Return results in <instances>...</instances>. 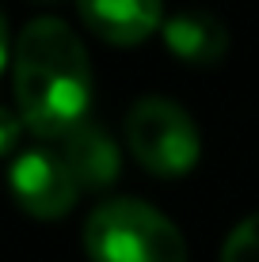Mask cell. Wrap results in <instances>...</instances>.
I'll return each mask as SVG.
<instances>
[{
  "instance_id": "7",
  "label": "cell",
  "mask_w": 259,
  "mask_h": 262,
  "mask_svg": "<svg viewBox=\"0 0 259 262\" xmlns=\"http://www.w3.org/2000/svg\"><path fill=\"white\" fill-rule=\"evenodd\" d=\"M57 152L69 164V171L76 175V183L88 186V190H103V186H111L118 179V167H122L118 148L107 137V129H99L92 122H84L65 141H57Z\"/></svg>"
},
{
  "instance_id": "10",
  "label": "cell",
  "mask_w": 259,
  "mask_h": 262,
  "mask_svg": "<svg viewBox=\"0 0 259 262\" xmlns=\"http://www.w3.org/2000/svg\"><path fill=\"white\" fill-rule=\"evenodd\" d=\"M8 23H4V12H0V72H4V65H8Z\"/></svg>"
},
{
  "instance_id": "3",
  "label": "cell",
  "mask_w": 259,
  "mask_h": 262,
  "mask_svg": "<svg viewBox=\"0 0 259 262\" xmlns=\"http://www.w3.org/2000/svg\"><path fill=\"white\" fill-rule=\"evenodd\" d=\"M126 144L141 167L160 179L187 175L202 156L198 125L180 103L164 95H141L126 114Z\"/></svg>"
},
{
  "instance_id": "1",
  "label": "cell",
  "mask_w": 259,
  "mask_h": 262,
  "mask_svg": "<svg viewBox=\"0 0 259 262\" xmlns=\"http://www.w3.org/2000/svg\"><path fill=\"white\" fill-rule=\"evenodd\" d=\"M12 80L19 118L34 137L57 144L88 122L92 61L69 23L61 19L27 23L15 38Z\"/></svg>"
},
{
  "instance_id": "4",
  "label": "cell",
  "mask_w": 259,
  "mask_h": 262,
  "mask_svg": "<svg viewBox=\"0 0 259 262\" xmlns=\"http://www.w3.org/2000/svg\"><path fill=\"white\" fill-rule=\"evenodd\" d=\"M8 186H12V198L19 202V209H27L31 216H42V221L65 216L80 194L76 175L69 171L57 148L19 152L15 164L8 167Z\"/></svg>"
},
{
  "instance_id": "6",
  "label": "cell",
  "mask_w": 259,
  "mask_h": 262,
  "mask_svg": "<svg viewBox=\"0 0 259 262\" xmlns=\"http://www.w3.org/2000/svg\"><path fill=\"white\" fill-rule=\"evenodd\" d=\"M164 46L187 65H217L229 53V31L213 12H175L164 19Z\"/></svg>"
},
{
  "instance_id": "8",
  "label": "cell",
  "mask_w": 259,
  "mask_h": 262,
  "mask_svg": "<svg viewBox=\"0 0 259 262\" xmlns=\"http://www.w3.org/2000/svg\"><path fill=\"white\" fill-rule=\"evenodd\" d=\"M221 262H259V213H252L229 232L225 247H221Z\"/></svg>"
},
{
  "instance_id": "2",
  "label": "cell",
  "mask_w": 259,
  "mask_h": 262,
  "mask_svg": "<svg viewBox=\"0 0 259 262\" xmlns=\"http://www.w3.org/2000/svg\"><path fill=\"white\" fill-rule=\"evenodd\" d=\"M84 251L92 262H187L180 228L137 198L95 205L84 224Z\"/></svg>"
},
{
  "instance_id": "5",
  "label": "cell",
  "mask_w": 259,
  "mask_h": 262,
  "mask_svg": "<svg viewBox=\"0 0 259 262\" xmlns=\"http://www.w3.org/2000/svg\"><path fill=\"white\" fill-rule=\"evenodd\" d=\"M88 31L111 46H137L160 27V0H76Z\"/></svg>"
},
{
  "instance_id": "9",
  "label": "cell",
  "mask_w": 259,
  "mask_h": 262,
  "mask_svg": "<svg viewBox=\"0 0 259 262\" xmlns=\"http://www.w3.org/2000/svg\"><path fill=\"white\" fill-rule=\"evenodd\" d=\"M19 129H23V118H15L8 106H0V156H8L19 144Z\"/></svg>"
}]
</instances>
